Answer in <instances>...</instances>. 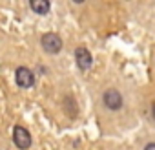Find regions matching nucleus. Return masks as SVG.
<instances>
[{"mask_svg": "<svg viewBox=\"0 0 155 150\" xmlns=\"http://www.w3.org/2000/svg\"><path fill=\"white\" fill-rule=\"evenodd\" d=\"M104 104L110 108V110H119L122 106V95L117 92V90H108L104 94Z\"/></svg>", "mask_w": 155, "mask_h": 150, "instance_id": "4", "label": "nucleus"}, {"mask_svg": "<svg viewBox=\"0 0 155 150\" xmlns=\"http://www.w3.org/2000/svg\"><path fill=\"white\" fill-rule=\"evenodd\" d=\"M75 59H77V64H79L81 70H88L91 66V55H90V51L86 48H77Z\"/></svg>", "mask_w": 155, "mask_h": 150, "instance_id": "5", "label": "nucleus"}, {"mask_svg": "<svg viewBox=\"0 0 155 150\" xmlns=\"http://www.w3.org/2000/svg\"><path fill=\"white\" fill-rule=\"evenodd\" d=\"M13 141H15V145H17L18 148L26 150V148H29V145H31V135H29V132H28L26 128L17 126L15 132H13Z\"/></svg>", "mask_w": 155, "mask_h": 150, "instance_id": "2", "label": "nucleus"}, {"mask_svg": "<svg viewBox=\"0 0 155 150\" xmlns=\"http://www.w3.org/2000/svg\"><path fill=\"white\" fill-rule=\"evenodd\" d=\"M40 42H42V48L48 53H58L60 48H62V40H60V37L57 33H46Z\"/></svg>", "mask_w": 155, "mask_h": 150, "instance_id": "1", "label": "nucleus"}, {"mask_svg": "<svg viewBox=\"0 0 155 150\" xmlns=\"http://www.w3.org/2000/svg\"><path fill=\"white\" fill-rule=\"evenodd\" d=\"M31 9L33 11H37L38 15H46L48 11H49V2L48 0H31Z\"/></svg>", "mask_w": 155, "mask_h": 150, "instance_id": "6", "label": "nucleus"}, {"mask_svg": "<svg viewBox=\"0 0 155 150\" xmlns=\"http://www.w3.org/2000/svg\"><path fill=\"white\" fill-rule=\"evenodd\" d=\"M35 83V75L29 68H18L17 70V84L22 86V88H31Z\"/></svg>", "mask_w": 155, "mask_h": 150, "instance_id": "3", "label": "nucleus"}, {"mask_svg": "<svg viewBox=\"0 0 155 150\" xmlns=\"http://www.w3.org/2000/svg\"><path fill=\"white\" fill-rule=\"evenodd\" d=\"M144 150H155V143H150V145H146V148Z\"/></svg>", "mask_w": 155, "mask_h": 150, "instance_id": "7", "label": "nucleus"}, {"mask_svg": "<svg viewBox=\"0 0 155 150\" xmlns=\"http://www.w3.org/2000/svg\"><path fill=\"white\" fill-rule=\"evenodd\" d=\"M151 114H153V117H155V103H153V106H151Z\"/></svg>", "mask_w": 155, "mask_h": 150, "instance_id": "8", "label": "nucleus"}]
</instances>
